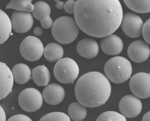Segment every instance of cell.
<instances>
[{"label":"cell","mask_w":150,"mask_h":121,"mask_svg":"<svg viewBox=\"0 0 150 121\" xmlns=\"http://www.w3.org/2000/svg\"><path fill=\"white\" fill-rule=\"evenodd\" d=\"M73 14L80 30L97 38L113 34L124 15L119 0H76Z\"/></svg>","instance_id":"cell-1"},{"label":"cell","mask_w":150,"mask_h":121,"mask_svg":"<svg viewBox=\"0 0 150 121\" xmlns=\"http://www.w3.org/2000/svg\"><path fill=\"white\" fill-rule=\"evenodd\" d=\"M110 95V80L100 72L91 71L83 74L75 84V97L86 107H99L107 102Z\"/></svg>","instance_id":"cell-2"},{"label":"cell","mask_w":150,"mask_h":121,"mask_svg":"<svg viewBox=\"0 0 150 121\" xmlns=\"http://www.w3.org/2000/svg\"><path fill=\"white\" fill-rule=\"evenodd\" d=\"M79 28L74 18L61 16L53 22L51 27L52 36L61 44H69L76 39L79 34Z\"/></svg>","instance_id":"cell-3"},{"label":"cell","mask_w":150,"mask_h":121,"mask_svg":"<svg viewBox=\"0 0 150 121\" xmlns=\"http://www.w3.org/2000/svg\"><path fill=\"white\" fill-rule=\"evenodd\" d=\"M104 72L108 79L116 84H121L130 79L132 65L129 60L122 56H115L108 60L104 66Z\"/></svg>","instance_id":"cell-4"},{"label":"cell","mask_w":150,"mask_h":121,"mask_svg":"<svg viewBox=\"0 0 150 121\" xmlns=\"http://www.w3.org/2000/svg\"><path fill=\"white\" fill-rule=\"evenodd\" d=\"M53 73L55 78L61 83H73L78 78L79 66L71 58H61L55 64Z\"/></svg>","instance_id":"cell-5"},{"label":"cell","mask_w":150,"mask_h":121,"mask_svg":"<svg viewBox=\"0 0 150 121\" xmlns=\"http://www.w3.org/2000/svg\"><path fill=\"white\" fill-rule=\"evenodd\" d=\"M44 46L36 36H27L20 44V54L28 61H37L44 54Z\"/></svg>","instance_id":"cell-6"},{"label":"cell","mask_w":150,"mask_h":121,"mask_svg":"<svg viewBox=\"0 0 150 121\" xmlns=\"http://www.w3.org/2000/svg\"><path fill=\"white\" fill-rule=\"evenodd\" d=\"M43 100V95L39 92V90L32 87L24 89L18 96L19 106L27 112H34L40 109Z\"/></svg>","instance_id":"cell-7"},{"label":"cell","mask_w":150,"mask_h":121,"mask_svg":"<svg viewBox=\"0 0 150 121\" xmlns=\"http://www.w3.org/2000/svg\"><path fill=\"white\" fill-rule=\"evenodd\" d=\"M129 87L131 92L138 98L150 97V74L139 72L130 77Z\"/></svg>","instance_id":"cell-8"},{"label":"cell","mask_w":150,"mask_h":121,"mask_svg":"<svg viewBox=\"0 0 150 121\" xmlns=\"http://www.w3.org/2000/svg\"><path fill=\"white\" fill-rule=\"evenodd\" d=\"M143 21L140 16L134 13H126L123 15L121 28L123 32L130 38H137L142 34Z\"/></svg>","instance_id":"cell-9"},{"label":"cell","mask_w":150,"mask_h":121,"mask_svg":"<svg viewBox=\"0 0 150 121\" xmlns=\"http://www.w3.org/2000/svg\"><path fill=\"white\" fill-rule=\"evenodd\" d=\"M119 110L126 118L137 117L142 110V102L135 95H126L119 102Z\"/></svg>","instance_id":"cell-10"},{"label":"cell","mask_w":150,"mask_h":121,"mask_svg":"<svg viewBox=\"0 0 150 121\" xmlns=\"http://www.w3.org/2000/svg\"><path fill=\"white\" fill-rule=\"evenodd\" d=\"M128 56L132 61L136 63H142L146 61L150 56V47L147 43L141 40L133 41L128 46Z\"/></svg>","instance_id":"cell-11"},{"label":"cell","mask_w":150,"mask_h":121,"mask_svg":"<svg viewBox=\"0 0 150 121\" xmlns=\"http://www.w3.org/2000/svg\"><path fill=\"white\" fill-rule=\"evenodd\" d=\"M33 15L30 12L24 11H16L12 14L11 21L13 29L17 33H25L31 29L33 26Z\"/></svg>","instance_id":"cell-12"},{"label":"cell","mask_w":150,"mask_h":121,"mask_svg":"<svg viewBox=\"0 0 150 121\" xmlns=\"http://www.w3.org/2000/svg\"><path fill=\"white\" fill-rule=\"evenodd\" d=\"M0 98L4 99L12 91L15 80L12 70L3 62L0 63Z\"/></svg>","instance_id":"cell-13"},{"label":"cell","mask_w":150,"mask_h":121,"mask_svg":"<svg viewBox=\"0 0 150 121\" xmlns=\"http://www.w3.org/2000/svg\"><path fill=\"white\" fill-rule=\"evenodd\" d=\"M51 8L49 4L44 1H37L34 4V10L32 12L33 17L36 18L41 22L43 28H51L53 25V20L50 17Z\"/></svg>","instance_id":"cell-14"},{"label":"cell","mask_w":150,"mask_h":121,"mask_svg":"<svg viewBox=\"0 0 150 121\" xmlns=\"http://www.w3.org/2000/svg\"><path fill=\"white\" fill-rule=\"evenodd\" d=\"M43 99L49 105H57L61 103L65 97L64 88L59 84L52 83L47 85L43 90Z\"/></svg>","instance_id":"cell-15"},{"label":"cell","mask_w":150,"mask_h":121,"mask_svg":"<svg viewBox=\"0 0 150 121\" xmlns=\"http://www.w3.org/2000/svg\"><path fill=\"white\" fill-rule=\"evenodd\" d=\"M100 47L105 54L116 56L122 52L123 41L118 35L110 34L103 37L100 43Z\"/></svg>","instance_id":"cell-16"},{"label":"cell","mask_w":150,"mask_h":121,"mask_svg":"<svg viewBox=\"0 0 150 121\" xmlns=\"http://www.w3.org/2000/svg\"><path fill=\"white\" fill-rule=\"evenodd\" d=\"M76 49L80 56L87 59L96 57L99 52L98 43L91 38H84L80 40L77 44Z\"/></svg>","instance_id":"cell-17"},{"label":"cell","mask_w":150,"mask_h":121,"mask_svg":"<svg viewBox=\"0 0 150 121\" xmlns=\"http://www.w3.org/2000/svg\"><path fill=\"white\" fill-rule=\"evenodd\" d=\"M12 72L14 75V80L18 84L27 83L32 77V71L28 67V65L24 63H18L14 65V67L12 68Z\"/></svg>","instance_id":"cell-18"},{"label":"cell","mask_w":150,"mask_h":121,"mask_svg":"<svg viewBox=\"0 0 150 121\" xmlns=\"http://www.w3.org/2000/svg\"><path fill=\"white\" fill-rule=\"evenodd\" d=\"M32 79L38 86H47L50 81L49 70L45 65H39L32 69Z\"/></svg>","instance_id":"cell-19"},{"label":"cell","mask_w":150,"mask_h":121,"mask_svg":"<svg viewBox=\"0 0 150 121\" xmlns=\"http://www.w3.org/2000/svg\"><path fill=\"white\" fill-rule=\"evenodd\" d=\"M13 25H12L11 18L3 10L0 11V43L3 44L11 35Z\"/></svg>","instance_id":"cell-20"},{"label":"cell","mask_w":150,"mask_h":121,"mask_svg":"<svg viewBox=\"0 0 150 121\" xmlns=\"http://www.w3.org/2000/svg\"><path fill=\"white\" fill-rule=\"evenodd\" d=\"M44 57L49 62H57L64 55V49L58 43H49L44 48Z\"/></svg>","instance_id":"cell-21"},{"label":"cell","mask_w":150,"mask_h":121,"mask_svg":"<svg viewBox=\"0 0 150 121\" xmlns=\"http://www.w3.org/2000/svg\"><path fill=\"white\" fill-rule=\"evenodd\" d=\"M68 115L72 120L81 121L87 116L86 106L82 105L80 102H73L68 107Z\"/></svg>","instance_id":"cell-22"},{"label":"cell","mask_w":150,"mask_h":121,"mask_svg":"<svg viewBox=\"0 0 150 121\" xmlns=\"http://www.w3.org/2000/svg\"><path fill=\"white\" fill-rule=\"evenodd\" d=\"M129 9L137 13L150 12V0H123Z\"/></svg>","instance_id":"cell-23"},{"label":"cell","mask_w":150,"mask_h":121,"mask_svg":"<svg viewBox=\"0 0 150 121\" xmlns=\"http://www.w3.org/2000/svg\"><path fill=\"white\" fill-rule=\"evenodd\" d=\"M6 8L31 13L34 10V4H32V0H10Z\"/></svg>","instance_id":"cell-24"},{"label":"cell","mask_w":150,"mask_h":121,"mask_svg":"<svg viewBox=\"0 0 150 121\" xmlns=\"http://www.w3.org/2000/svg\"><path fill=\"white\" fill-rule=\"evenodd\" d=\"M126 121V117L122 113H118L115 111H106L98 116L97 121Z\"/></svg>","instance_id":"cell-25"},{"label":"cell","mask_w":150,"mask_h":121,"mask_svg":"<svg viewBox=\"0 0 150 121\" xmlns=\"http://www.w3.org/2000/svg\"><path fill=\"white\" fill-rule=\"evenodd\" d=\"M71 118L69 117V115L65 114L63 112H51L48 114L44 115L41 118V121H46V120H51V121H70Z\"/></svg>","instance_id":"cell-26"},{"label":"cell","mask_w":150,"mask_h":121,"mask_svg":"<svg viewBox=\"0 0 150 121\" xmlns=\"http://www.w3.org/2000/svg\"><path fill=\"white\" fill-rule=\"evenodd\" d=\"M142 35H143L144 40L148 44H150V19L143 24V29H142Z\"/></svg>","instance_id":"cell-27"},{"label":"cell","mask_w":150,"mask_h":121,"mask_svg":"<svg viewBox=\"0 0 150 121\" xmlns=\"http://www.w3.org/2000/svg\"><path fill=\"white\" fill-rule=\"evenodd\" d=\"M75 5H76V1L75 0H67L64 3V10L67 13H74L75 10Z\"/></svg>","instance_id":"cell-28"},{"label":"cell","mask_w":150,"mask_h":121,"mask_svg":"<svg viewBox=\"0 0 150 121\" xmlns=\"http://www.w3.org/2000/svg\"><path fill=\"white\" fill-rule=\"evenodd\" d=\"M8 121H31V118L23 114H17L10 117Z\"/></svg>","instance_id":"cell-29"},{"label":"cell","mask_w":150,"mask_h":121,"mask_svg":"<svg viewBox=\"0 0 150 121\" xmlns=\"http://www.w3.org/2000/svg\"><path fill=\"white\" fill-rule=\"evenodd\" d=\"M55 2V6L57 9H64V3L60 0H53Z\"/></svg>","instance_id":"cell-30"},{"label":"cell","mask_w":150,"mask_h":121,"mask_svg":"<svg viewBox=\"0 0 150 121\" xmlns=\"http://www.w3.org/2000/svg\"><path fill=\"white\" fill-rule=\"evenodd\" d=\"M34 34L35 36H40V35H42L43 34V30H42V28H40V27H36L34 29Z\"/></svg>","instance_id":"cell-31"},{"label":"cell","mask_w":150,"mask_h":121,"mask_svg":"<svg viewBox=\"0 0 150 121\" xmlns=\"http://www.w3.org/2000/svg\"><path fill=\"white\" fill-rule=\"evenodd\" d=\"M0 112H1V121H5L6 120V114H5V111H4L3 107H0Z\"/></svg>","instance_id":"cell-32"},{"label":"cell","mask_w":150,"mask_h":121,"mask_svg":"<svg viewBox=\"0 0 150 121\" xmlns=\"http://www.w3.org/2000/svg\"><path fill=\"white\" fill-rule=\"evenodd\" d=\"M142 120H143V121H150V111H149V112H147L146 114L143 116Z\"/></svg>","instance_id":"cell-33"}]
</instances>
